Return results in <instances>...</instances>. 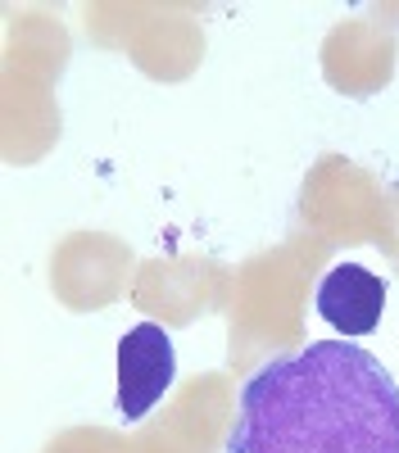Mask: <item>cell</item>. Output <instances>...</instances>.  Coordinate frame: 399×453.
I'll list each match as a JSON object with an SVG mask.
<instances>
[{
  "mask_svg": "<svg viewBox=\"0 0 399 453\" xmlns=\"http://www.w3.org/2000/svg\"><path fill=\"white\" fill-rule=\"evenodd\" d=\"M177 376L173 335L159 322H141L119 340V408L127 422H145Z\"/></svg>",
  "mask_w": 399,
  "mask_h": 453,
  "instance_id": "7a4b0ae2",
  "label": "cell"
},
{
  "mask_svg": "<svg viewBox=\"0 0 399 453\" xmlns=\"http://www.w3.org/2000/svg\"><path fill=\"white\" fill-rule=\"evenodd\" d=\"M236 453H399V381L354 340L272 358L241 395Z\"/></svg>",
  "mask_w": 399,
  "mask_h": 453,
  "instance_id": "6da1fadb",
  "label": "cell"
},
{
  "mask_svg": "<svg viewBox=\"0 0 399 453\" xmlns=\"http://www.w3.org/2000/svg\"><path fill=\"white\" fill-rule=\"evenodd\" d=\"M386 309V281L363 263H336L318 281V318L336 326L345 340L372 335Z\"/></svg>",
  "mask_w": 399,
  "mask_h": 453,
  "instance_id": "3957f363",
  "label": "cell"
}]
</instances>
